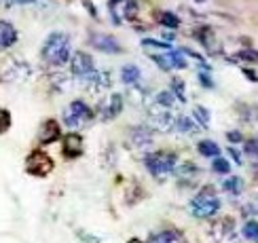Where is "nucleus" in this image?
Here are the masks:
<instances>
[{"instance_id":"1","label":"nucleus","mask_w":258,"mask_h":243,"mask_svg":"<svg viewBox=\"0 0 258 243\" xmlns=\"http://www.w3.org/2000/svg\"><path fill=\"white\" fill-rule=\"evenodd\" d=\"M42 57L49 66H63L70 57V38L63 32H51L42 45Z\"/></svg>"},{"instance_id":"2","label":"nucleus","mask_w":258,"mask_h":243,"mask_svg":"<svg viewBox=\"0 0 258 243\" xmlns=\"http://www.w3.org/2000/svg\"><path fill=\"white\" fill-rule=\"evenodd\" d=\"M144 165H146V169L150 172V176H155L157 180H163L171 172H176L178 156H176V152L155 150V152H148L144 156Z\"/></svg>"},{"instance_id":"3","label":"nucleus","mask_w":258,"mask_h":243,"mask_svg":"<svg viewBox=\"0 0 258 243\" xmlns=\"http://www.w3.org/2000/svg\"><path fill=\"white\" fill-rule=\"evenodd\" d=\"M218 209H220V199L216 197V190L212 186L201 188V193L190 201V214L201 220L216 216Z\"/></svg>"},{"instance_id":"4","label":"nucleus","mask_w":258,"mask_h":243,"mask_svg":"<svg viewBox=\"0 0 258 243\" xmlns=\"http://www.w3.org/2000/svg\"><path fill=\"white\" fill-rule=\"evenodd\" d=\"M93 116L95 114L87 104L81 102V100H74L66 108V112H63V123H66V127H70V129H81V127L87 125Z\"/></svg>"},{"instance_id":"5","label":"nucleus","mask_w":258,"mask_h":243,"mask_svg":"<svg viewBox=\"0 0 258 243\" xmlns=\"http://www.w3.org/2000/svg\"><path fill=\"white\" fill-rule=\"evenodd\" d=\"M108 11L110 19L116 26H121L123 21H134L138 17V3L136 0H108Z\"/></svg>"},{"instance_id":"6","label":"nucleus","mask_w":258,"mask_h":243,"mask_svg":"<svg viewBox=\"0 0 258 243\" xmlns=\"http://www.w3.org/2000/svg\"><path fill=\"white\" fill-rule=\"evenodd\" d=\"M26 172L30 176H36V178H45L53 172V158L45 152V150H34L30 152L26 158Z\"/></svg>"},{"instance_id":"7","label":"nucleus","mask_w":258,"mask_h":243,"mask_svg":"<svg viewBox=\"0 0 258 243\" xmlns=\"http://www.w3.org/2000/svg\"><path fill=\"white\" fill-rule=\"evenodd\" d=\"M174 125H176V119L169 112V108H163L159 104H153L148 108V127H153L155 131H169Z\"/></svg>"},{"instance_id":"8","label":"nucleus","mask_w":258,"mask_h":243,"mask_svg":"<svg viewBox=\"0 0 258 243\" xmlns=\"http://www.w3.org/2000/svg\"><path fill=\"white\" fill-rule=\"evenodd\" d=\"M70 70H72L74 76H79V78H87L89 74H93V72H95L93 57L89 55V53H85V51H77V53L72 55Z\"/></svg>"},{"instance_id":"9","label":"nucleus","mask_w":258,"mask_h":243,"mask_svg":"<svg viewBox=\"0 0 258 243\" xmlns=\"http://www.w3.org/2000/svg\"><path fill=\"white\" fill-rule=\"evenodd\" d=\"M89 42L98 51L108 53V55H119V53H123L121 42L110 34H89Z\"/></svg>"},{"instance_id":"10","label":"nucleus","mask_w":258,"mask_h":243,"mask_svg":"<svg viewBox=\"0 0 258 243\" xmlns=\"http://www.w3.org/2000/svg\"><path fill=\"white\" fill-rule=\"evenodd\" d=\"M85 85H87V89L91 93H102L110 87V72H98L95 70L93 74H89L87 78H85Z\"/></svg>"},{"instance_id":"11","label":"nucleus","mask_w":258,"mask_h":243,"mask_svg":"<svg viewBox=\"0 0 258 243\" xmlns=\"http://www.w3.org/2000/svg\"><path fill=\"white\" fill-rule=\"evenodd\" d=\"M129 140H132V144L136 148H142V150H146V148L153 146V133H150V127H134L132 131H129Z\"/></svg>"},{"instance_id":"12","label":"nucleus","mask_w":258,"mask_h":243,"mask_svg":"<svg viewBox=\"0 0 258 243\" xmlns=\"http://www.w3.org/2000/svg\"><path fill=\"white\" fill-rule=\"evenodd\" d=\"M81 154H83V137L79 133L63 135V156L66 158H77Z\"/></svg>"},{"instance_id":"13","label":"nucleus","mask_w":258,"mask_h":243,"mask_svg":"<svg viewBox=\"0 0 258 243\" xmlns=\"http://www.w3.org/2000/svg\"><path fill=\"white\" fill-rule=\"evenodd\" d=\"M61 137V131H59V123L57 121H45L40 127V133H38V142L40 144H51V142H57Z\"/></svg>"},{"instance_id":"14","label":"nucleus","mask_w":258,"mask_h":243,"mask_svg":"<svg viewBox=\"0 0 258 243\" xmlns=\"http://www.w3.org/2000/svg\"><path fill=\"white\" fill-rule=\"evenodd\" d=\"M233 230H235V222L231 218H220V220L214 222L212 237L216 239V241H224V239L233 237Z\"/></svg>"},{"instance_id":"15","label":"nucleus","mask_w":258,"mask_h":243,"mask_svg":"<svg viewBox=\"0 0 258 243\" xmlns=\"http://www.w3.org/2000/svg\"><path fill=\"white\" fill-rule=\"evenodd\" d=\"M195 38L201 42L203 47H206L208 53H218V40H216V34H214L212 28H199L195 32Z\"/></svg>"},{"instance_id":"16","label":"nucleus","mask_w":258,"mask_h":243,"mask_svg":"<svg viewBox=\"0 0 258 243\" xmlns=\"http://www.w3.org/2000/svg\"><path fill=\"white\" fill-rule=\"evenodd\" d=\"M17 42V30L9 21H0V51L13 47Z\"/></svg>"},{"instance_id":"17","label":"nucleus","mask_w":258,"mask_h":243,"mask_svg":"<svg viewBox=\"0 0 258 243\" xmlns=\"http://www.w3.org/2000/svg\"><path fill=\"white\" fill-rule=\"evenodd\" d=\"M121 110H123V95H119V93H112L110 95V100H108V104L104 106V110H102V119L104 121H110V119H116V116L121 114Z\"/></svg>"},{"instance_id":"18","label":"nucleus","mask_w":258,"mask_h":243,"mask_svg":"<svg viewBox=\"0 0 258 243\" xmlns=\"http://www.w3.org/2000/svg\"><path fill=\"white\" fill-rule=\"evenodd\" d=\"M148 243H186V241H184V237H182V232L169 228V230L155 232V235L148 239Z\"/></svg>"},{"instance_id":"19","label":"nucleus","mask_w":258,"mask_h":243,"mask_svg":"<svg viewBox=\"0 0 258 243\" xmlns=\"http://www.w3.org/2000/svg\"><path fill=\"white\" fill-rule=\"evenodd\" d=\"M140 78H142V72H140V68L136 63H127V66L121 70V80L125 85H138Z\"/></svg>"},{"instance_id":"20","label":"nucleus","mask_w":258,"mask_h":243,"mask_svg":"<svg viewBox=\"0 0 258 243\" xmlns=\"http://www.w3.org/2000/svg\"><path fill=\"white\" fill-rule=\"evenodd\" d=\"M197 150H199V154H203V156L216 158V156L220 154V146H218L216 142H212V140H201V142L197 144Z\"/></svg>"},{"instance_id":"21","label":"nucleus","mask_w":258,"mask_h":243,"mask_svg":"<svg viewBox=\"0 0 258 243\" xmlns=\"http://www.w3.org/2000/svg\"><path fill=\"white\" fill-rule=\"evenodd\" d=\"M157 19H159L165 28H169V30H176V28L180 26L178 15L171 13V11H157Z\"/></svg>"},{"instance_id":"22","label":"nucleus","mask_w":258,"mask_h":243,"mask_svg":"<svg viewBox=\"0 0 258 243\" xmlns=\"http://www.w3.org/2000/svg\"><path fill=\"white\" fill-rule=\"evenodd\" d=\"M222 188L227 190V193H231V195H239L241 190H243V180H241V178H237V176H231V178L224 180Z\"/></svg>"},{"instance_id":"23","label":"nucleus","mask_w":258,"mask_h":243,"mask_svg":"<svg viewBox=\"0 0 258 243\" xmlns=\"http://www.w3.org/2000/svg\"><path fill=\"white\" fill-rule=\"evenodd\" d=\"M199 174V169L192 165V163H184V165H180L178 169V180H182V182H190L192 178H197Z\"/></svg>"},{"instance_id":"24","label":"nucleus","mask_w":258,"mask_h":243,"mask_svg":"<svg viewBox=\"0 0 258 243\" xmlns=\"http://www.w3.org/2000/svg\"><path fill=\"white\" fill-rule=\"evenodd\" d=\"M192 119H195L197 125H201L203 129L210 127V112H208V108H203V106H195V108H192Z\"/></svg>"},{"instance_id":"25","label":"nucleus","mask_w":258,"mask_h":243,"mask_svg":"<svg viewBox=\"0 0 258 243\" xmlns=\"http://www.w3.org/2000/svg\"><path fill=\"white\" fill-rule=\"evenodd\" d=\"M176 129L180 133H195V123H192L188 116H180V119H176Z\"/></svg>"},{"instance_id":"26","label":"nucleus","mask_w":258,"mask_h":243,"mask_svg":"<svg viewBox=\"0 0 258 243\" xmlns=\"http://www.w3.org/2000/svg\"><path fill=\"white\" fill-rule=\"evenodd\" d=\"M243 237L250 239V241H258V222L256 220H248L243 224Z\"/></svg>"},{"instance_id":"27","label":"nucleus","mask_w":258,"mask_h":243,"mask_svg":"<svg viewBox=\"0 0 258 243\" xmlns=\"http://www.w3.org/2000/svg\"><path fill=\"white\" fill-rule=\"evenodd\" d=\"M171 93L176 95V100L184 102V100H186V89H184V80H180V78H171Z\"/></svg>"},{"instance_id":"28","label":"nucleus","mask_w":258,"mask_h":243,"mask_svg":"<svg viewBox=\"0 0 258 243\" xmlns=\"http://www.w3.org/2000/svg\"><path fill=\"white\" fill-rule=\"evenodd\" d=\"M174 102H176V95L171 93V91H159L157 93V100H155V104L163 106V108H169Z\"/></svg>"},{"instance_id":"29","label":"nucleus","mask_w":258,"mask_h":243,"mask_svg":"<svg viewBox=\"0 0 258 243\" xmlns=\"http://www.w3.org/2000/svg\"><path fill=\"white\" fill-rule=\"evenodd\" d=\"M142 47H144V49H159V51H163V53L174 51V49H171L169 42H159V40H153V38L142 40Z\"/></svg>"},{"instance_id":"30","label":"nucleus","mask_w":258,"mask_h":243,"mask_svg":"<svg viewBox=\"0 0 258 243\" xmlns=\"http://www.w3.org/2000/svg\"><path fill=\"white\" fill-rule=\"evenodd\" d=\"M235 59H241V61H248V63H258V51L256 49H241Z\"/></svg>"},{"instance_id":"31","label":"nucleus","mask_w":258,"mask_h":243,"mask_svg":"<svg viewBox=\"0 0 258 243\" xmlns=\"http://www.w3.org/2000/svg\"><path fill=\"white\" fill-rule=\"evenodd\" d=\"M212 169H214L216 174H229V172H231V163L227 161V158L216 156V158L212 161Z\"/></svg>"},{"instance_id":"32","label":"nucleus","mask_w":258,"mask_h":243,"mask_svg":"<svg viewBox=\"0 0 258 243\" xmlns=\"http://www.w3.org/2000/svg\"><path fill=\"white\" fill-rule=\"evenodd\" d=\"M243 150H245V154H248V156L258 158V137H250V140H245Z\"/></svg>"},{"instance_id":"33","label":"nucleus","mask_w":258,"mask_h":243,"mask_svg":"<svg viewBox=\"0 0 258 243\" xmlns=\"http://www.w3.org/2000/svg\"><path fill=\"white\" fill-rule=\"evenodd\" d=\"M11 127V112L0 108V133H7Z\"/></svg>"},{"instance_id":"34","label":"nucleus","mask_w":258,"mask_h":243,"mask_svg":"<svg viewBox=\"0 0 258 243\" xmlns=\"http://www.w3.org/2000/svg\"><path fill=\"white\" fill-rule=\"evenodd\" d=\"M227 140H229L231 144H237V142L243 140V135H241V131H229V133H227Z\"/></svg>"},{"instance_id":"35","label":"nucleus","mask_w":258,"mask_h":243,"mask_svg":"<svg viewBox=\"0 0 258 243\" xmlns=\"http://www.w3.org/2000/svg\"><path fill=\"white\" fill-rule=\"evenodd\" d=\"M199 80H201V85H203V87H208V89H212V87H214V83H212V78L208 76V74H206V72H201V74H199Z\"/></svg>"},{"instance_id":"36","label":"nucleus","mask_w":258,"mask_h":243,"mask_svg":"<svg viewBox=\"0 0 258 243\" xmlns=\"http://www.w3.org/2000/svg\"><path fill=\"white\" fill-rule=\"evenodd\" d=\"M243 74H245V76H248L252 83H258V74H256V72H252V70H248V68H243Z\"/></svg>"},{"instance_id":"37","label":"nucleus","mask_w":258,"mask_h":243,"mask_svg":"<svg viewBox=\"0 0 258 243\" xmlns=\"http://www.w3.org/2000/svg\"><path fill=\"white\" fill-rule=\"evenodd\" d=\"M229 154L233 156V161H235V163H237V165H241V156H239V152L235 150V148H229Z\"/></svg>"},{"instance_id":"38","label":"nucleus","mask_w":258,"mask_h":243,"mask_svg":"<svg viewBox=\"0 0 258 243\" xmlns=\"http://www.w3.org/2000/svg\"><path fill=\"white\" fill-rule=\"evenodd\" d=\"M13 5H32V3H36V0H11Z\"/></svg>"},{"instance_id":"39","label":"nucleus","mask_w":258,"mask_h":243,"mask_svg":"<svg viewBox=\"0 0 258 243\" xmlns=\"http://www.w3.org/2000/svg\"><path fill=\"white\" fill-rule=\"evenodd\" d=\"M252 174H254V178H256V180H258V163H256V165H254V167H252Z\"/></svg>"},{"instance_id":"40","label":"nucleus","mask_w":258,"mask_h":243,"mask_svg":"<svg viewBox=\"0 0 258 243\" xmlns=\"http://www.w3.org/2000/svg\"><path fill=\"white\" fill-rule=\"evenodd\" d=\"M127 243H144V241H142V239H138V237H134V239H129Z\"/></svg>"}]
</instances>
